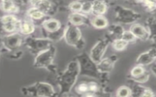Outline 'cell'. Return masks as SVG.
Here are the masks:
<instances>
[{
	"mask_svg": "<svg viewBox=\"0 0 156 97\" xmlns=\"http://www.w3.org/2000/svg\"><path fill=\"white\" fill-rule=\"evenodd\" d=\"M79 75V66L77 60L69 63L66 70L58 78V83L60 87V93H69L74 85Z\"/></svg>",
	"mask_w": 156,
	"mask_h": 97,
	"instance_id": "1",
	"label": "cell"
},
{
	"mask_svg": "<svg viewBox=\"0 0 156 97\" xmlns=\"http://www.w3.org/2000/svg\"><path fill=\"white\" fill-rule=\"evenodd\" d=\"M21 91L24 95L29 96H52L55 95L52 86L43 82H38L32 85L24 87Z\"/></svg>",
	"mask_w": 156,
	"mask_h": 97,
	"instance_id": "2",
	"label": "cell"
},
{
	"mask_svg": "<svg viewBox=\"0 0 156 97\" xmlns=\"http://www.w3.org/2000/svg\"><path fill=\"white\" fill-rule=\"evenodd\" d=\"M79 66V74L90 76L95 78H99L100 73L96 64L86 53H82L77 56L76 59Z\"/></svg>",
	"mask_w": 156,
	"mask_h": 97,
	"instance_id": "3",
	"label": "cell"
},
{
	"mask_svg": "<svg viewBox=\"0 0 156 97\" xmlns=\"http://www.w3.org/2000/svg\"><path fill=\"white\" fill-rule=\"evenodd\" d=\"M66 43L77 48L81 49L85 45V41L78 26L70 23L65 27L64 37Z\"/></svg>",
	"mask_w": 156,
	"mask_h": 97,
	"instance_id": "4",
	"label": "cell"
},
{
	"mask_svg": "<svg viewBox=\"0 0 156 97\" xmlns=\"http://www.w3.org/2000/svg\"><path fill=\"white\" fill-rule=\"evenodd\" d=\"M20 19L13 14H7L0 17V35L19 32Z\"/></svg>",
	"mask_w": 156,
	"mask_h": 97,
	"instance_id": "5",
	"label": "cell"
},
{
	"mask_svg": "<svg viewBox=\"0 0 156 97\" xmlns=\"http://www.w3.org/2000/svg\"><path fill=\"white\" fill-rule=\"evenodd\" d=\"M23 43L32 54L36 55L52 45V41L47 38H37L30 36L25 38Z\"/></svg>",
	"mask_w": 156,
	"mask_h": 97,
	"instance_id": "6",
	"label": "cell"
},
{
	"mask_svg": "<svg viewBox=\"0 0 156 97\" xmlns=\"http://www.w3.org/2000/svg\"><path fill=\"white\" fill-rule=\"evenodd\" d=\"M2 48L10 52H15L24 42L23 35L20 32H15L2 36L1 38Z\"/></svg>",
	"mask_w": 156,
	"mask_h": 97,
	"instance_id": "7",
	"label": "cell"
},
{
	"mask_svg": "<svg viewBox=\"0 0 156 97\" xmlns=\"http://www.w3.org/2000/svg\"><path fill=\"white\" fill-rule=\"evenodd\" d=\"M56 49L52 45L48 49L40 52L36 55L34 62V66L37 68H48L52 63Z\"/></svg>",
	"mask_w": 156,
	"mask_h": 97,
	"instance_id": "8",
	"label": "cell"
},
{
	"mask_svg": "<svg viewBox=\"0 0 156 97\" xmlns=\"http://www.w3.org/2000/svg\"><path fill=\"white\" fill-rule=\"evenodd\" d=\"M115 12L116 20L123 24H132L141 17L139 13L121 5L116 6Z\"/></svg>",
	"mask_w": 156,
	"mask_h": 97,
	"instance_id": "9",
	"label": "cell"
},
{
	"mask_svg": "<svg viewBox=\"0 0 156 97\" xmlns=\"http://www.w3.org/2000/svg\"><path fill=\"white\" fill-rule=\"evenodd\" d=\"M109 42L110 39H101L91 48L90 57L96 64L98 63L102 59Z\"/></svg>",
	"mask_w": 156,
	"mask_h": 97,
	"instance_id": "10",
	"label": "cell"
},
{
	"mask_svg": "<svg viewBox=\"0 0 156 97\" xmlns=\"http://www.w3.org/2000/svg\"><path fill=\"white\" fill-rule=\"evenodd\" d=\"M29 3L32 7L41 10L46 16L54 15L57 12L56 7L48 0H29Z\"/></svg>",
	"mask_w": 156,
	"mask_h": 97,
	"instance_id": "11",
	"label": "cell"
},
{
	"mask_svg": "<svg viewBox=\"0 0 156 97\" xmlns=\"http://www.w3.org/2000/svg\"><path fill=\"white\" fill-rule=\"evenodd\" d=\"M156 58V52L155 48H152L147 51L142 53L136 59L137 65L146 66L150 65L155 61Z\"/></svg>",
	"mask_w": 156,
	"mask_h": 97,
	"instance_id": "12",
	"label": "cell"
},
{
	"mask_svg": "<svg viewBox=\"0 0 156 97\" xmlns=\"http://www.w3.org/2000/svg\"><path fill=\"white\" fill-rule=\"evenodd\" d=\"M129 30L136 39L146 41L150 38V34L146 27L140 24H132Z\"/></svg>",
	"mask_w": 156,
	"mask_h": 97,
	"instance_id": "13",
	"label": "cell"
},
{
	"mask_svg": "<svg viewBox=\"0 0 156 97\" xmlns=\"http://www.w3.org/2000/svg\"><path fill=\"white\" fill-rule=\"evenodd\" d=\"M117 59V57L111 56L108 58H102L98 63L96 64L97 69L100 73H109L113 68L115 62Z\"/></svg>",
	"mask_w": 156,
	"mask_h": 97,
	"instance_id": "14",
	"label": "cell"
},
{
	"mask_svg": "<svg viewBox=\"0 0 156 97\" xmlns=\"http://www.w3.org/2000/svg\"><path fill=\"white\" fill-rule=\"evenodd\" d=\"M68 21L69 23L76 26H79L83 24H91L90 19L88 18V16L80 12H73L69 15Z\"/></svg>",
	"mask_w": 156,
	"mask_h": 97,
	"instance_id": "15",
	"label": "cell"
},
{
	"mask_svg": "<svg viewBox=\"0 0 156 97\" xmlns=\"http://www.w3.org/2000/svg\"><path fill=\"white\" fill-rule=\"evenodd\" d=\"M107 10L106 0H94L92 2L91 13L94 16L103 15Z\"/></svg>",
	"mask_w": 156,
	"mask_h": 97,
	"instance_id": "16",
	"label": "cell"
},
{
	"mask_svg": "<svg viewBox=\"0 0 156 97\" xmlns=\"http://www.w3.org/2000/svg\"><path fill=\"white\" fill-rule=\"evenodd\" d=\"M35 30V24L29 18L20 21L19 32L22 35H29Z\"/></svg>",
	"mask_w": 156,
	"mask_h": 97,
	"instance_id": "17",
	"label": "cell"
},
{
	"mask_svg": "<svg viewBox=\"0 0 156 97\" xmlns=\"http://www.w3.org/2000/svg\"><path fill=\"white\" fill-rule=\"evenodd\" d=\"M43 28L47 32H54L58 30L62 26L60 22L55 19H47L43 21Z\"/></svg>",
	"mask_w": 156,
	"mask_h": 97,
	"instance_id": "18",
	"label": "cell"
},
{
	"mask_svg": "<svg viewBox=\"0 0 156 97\" xmlns=\"http://www.w3.org/2000/svg\"><path fill=\"white\" fill-rule=\"evenodd\" d=\"M1 9L7 14H15L20 11V6L13 1H7L0 2Z\"/></svg>",
	"mask_w": 156,
	"mask_h": 97,
	"instance_id": "19",
	"label": "cell"
},
{
	"mask_svg": "<svg viewBox=\"0 0 156 97\" xmlns=\"http://www.w3.org/2000/svg\"><path fill=\"white\" fill-rule=\"evenodd\" d=\"M26 15L27 18L30 19L33 22L34 21H38L43 19L46 16L41 10L32 7L27 10Z\"/></svg>",
	"mask_w": 156,
	"mask_h": 97,
	"instance_id": "20",
	"label": "cell"
},
{
	"mask_svg": "<svg viewBox=\"0 0 156 97\" xmlns=\"http://www.w3.org/2000/svg\"><path fill=\"white\" fill-rule=\"evenodd\" d=\"M90 22L94 27L98 29L106 28L108 24V21L102 15L94 16V17L90 19Z\"/></svg>",
	"mask_w": 156,
	"mask_h": 97,
	"instance_id": "21",
	"label": "cell"
},
{
	"mask_svg": "<svg viewBox=\"0 0 156 97\" xmlns=\"http://www.w3.org/2000/svg\"><path fill=\"white\" fill-rule=\"evenodd\" d=\"M65 27L62 25L60 28L55 32H47L44 30V33L46 34L45 38H47L50 40H51L52 41H53L60 40L62 38H63L64 34H65Z\"/></svg>",
	"mask_w": 156,
	"mask_h": 97,
	"instance_id": "22",
	"label": "cell"
},
{
	"mask_svg": "<svg viewBox=\"0 0 156 97\" xmlns=\"http://www.w3.org/2000/svg\"><path fill=\"white\" fill-rule=\"evenodd\" d=\"M124 31L123 27L119 24H113L108 27V32L110 37L113 38V40L121 38Z\"/></svg>",
	"mask_w": 156,
	"mask_h": 97,
	"instance_id": "23",
	"label": "cell"
},
{
	"mask_svg": "<svg viewBox=\"0 0 156 97\" xmlns=\"http://www.w3.org/2000/svg\"><path fill=\"white\" fill-rule=\"evenodd\" d=\"M147 27L146 28L147 29L149 34H150V38L155 39V17L151 16L149 17L147 21Z\"/></svg>",
	"mask_w": 156,
	"mask_h": 97,
	"instance_id": "24",
	"label": "cell"
},
{
	"mask_svg": "<svg viewBox=\"0 0 156 97\" xmlns=\"http://www.w3.org/2000/svg\"><path fill=\"white\" fill-rule=\"evenodd\" d=\"M128 42L121 38L115 39L112 41V47L117 51H122L124 50L128 45Z\"/></svg>",
	"mask_w": 156,
	"mask_h": 97,
	"instance_id": "25",
	"label": "cell"
},
{
	"mask_svg": "<svg viewBox=\"0 0 156 97\" xmlns=\"http://www.w3.org/2000/svg\"><path fill=\"white\" fill-rule=\"evenodd\" d=\"M116 96L119 97H128L132 96L131 89L127 86H121L116 91Z\"/></svg>",
	"mask_w": 156,
	"mask_h": 97,
	"instance_id": "26",
	"label": "cell"
},
{
	"mask_svg": "<svg viewBox=\"0 0 156 97\" xmlns=\"http://www.w3.org/2000/svg\"><path fill=\"white\" fill-rule=\"evenodd\" d=\"M146 70L144 69V66L140 65H136L134 67L132 68V69L130 71V76L131 78H136L138 77L142 74H143Z\"/></svg>",
	"mask_w": 156,
	"mask_h": 97,
	"instance_id": "27",
	"label": "cell"
},
{
	"mask_svg": "<svg viewBox=\"0 0 156 97\" xmlns=\"http://www.w3.org/2000/svg\"><path fill=\"white\" fill-rule=\"evenodd\" d=\"M75 90L78 94L81 95L82 96H85L87 93H88V82H83L78 84Z\"/></svg>",
	"mask_w": 156,
	"mask_h": 97,
	"instance_id": "28",
	"label": "cell"
},
{
	"mask_svg": "<svg viewBox=\"0 0 156 97\" xmlns=\"http://www.w3.org/2000/svg\"><path fill=\"white\" fill-rule=\"evenodd\" d=\"M121 38L124 39V41H127L128 43L133 42L136 39L135 36L132 34V33L130 30L124 31V32L122 34V36H121Z\"/></svg>",
	"mask_w": 156,
	"mask_h": 97,
	"instance_id": "29",
	"label": "cell"
},
{
	"mask_svg": "<svg viewBox=\"0 0 156 97\" xmlns=\"http://www.w3.org/2000/svg\"><path fill=\"white\" fill-rule=\"evenodd\" d=\"M82 3L77 0L69 4V8L73 12H80L82 9Z\"/></svg>",
	"mask_w": 156,
	"mask_h": 97,
	"instance_id": "30",
	"label": "cell"
},
{
	"mask_svg": "<svg viewBox=\"0 0 156 97\" xmlns=\"http://www.w3.org/2000/svg\"><path fill=\"white\" fill-rule=\"evenodd\" d=\"M82 9L80 13L83 14L87 15L91 12V8H92V2L90 1H85L82 2Z\"/></svg>",
	"mask_w": 156,
	"mask_h": 97,
	"instance_id": "31",
	"label": "cell"
},
{
	"mask_svg": "<svg viewBox=\"0 0 156 97\" xmlns=\"http://www.w3.org/2000/svg\"><path fill=\"white\" fill-rule=\"evenodd\" d=\"M146 8L150 12H154L155 10V0H143L142 2Z\"/></svg>",
	"mask_w": 156,
	"mask_h": 97,
	"instance_id": "32",
	"label": "cell"
},
{
	"mask_svg": "<svg viewBox=\"0 0 156 97\" xmlns=\"http://www.w3.org/2000/svg\"><path fill=\"white\" fill-rule=\"evenodd\" d=\"M149 72L146 71L141 75H140L138 77H136V78H132V79L136 82L144 83L149 79Z\"/></svg>",
	"mask_w": 156,
	"mask_h": 97,
	"instance_id": "33",
	"label": "cell"
},
{
	"mask_svg": "<svg viewBox=\"0 0 156 97\" xmlns=\"http://www.w3.org/2000/svg\"><path fill=\"white\" fill-rule=\"evenodd\" d=\"M129 1H134V0H129Z\"/></svg>",
	"mask_w": 156,
	"mask_h": 97,
	"instance_id": "34",
	"label": "cell"
}]
</instances>
